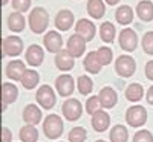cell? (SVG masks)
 <instances>
[{
  "label": "cell",
  "mask_w": 153,
  "mask_h": 142,
  "mask_svg": "<svg viewBox=\"0 0 153 142\" xmlns=\"http://www.w3.org/2000/svg\"><path fill=\"white\" fill-rule=\"evenodd\" d=\"M29 28L34 34H42L49 24V14L45 8H34L29 14Z\"/></svg>",
  "instance_id": "6da1fadb"
},
{
  "label": "cell",
  "mask_w": 153,
  "mask_h": 142,
  "mask_svg": "<svg viewBox=\"0 0 153 142\" xmlns=\"http://www.w3.org/2000/svg\"><path fill=\"white\" fill-rule=\"evenodd\" d=\"M43 132L49 139H58L63 135V121L57 115H49L43 122Z\"/></svg>",
  "instance_id": "7a4b0ae2"
},
{
  "label": "cell",
  "mask_w": 153,
  "mask_h": 142,
  "mask_svg": "<svg viewBox=\"0 0 153 142\" xmlns=\"http://www.w3.org/2000/svg\"><path fill=\"white\" fill-rule=\"evenodd\" d=\"M115 70H117V73L120 76H123V78H129V76H132L136 70V63L129 55H121V57L117 58V61H115Z\"/></svg>",
  "instance_id": "3957f363"
},
{
  "label": "cell",
  "mask_w": 153,
  "mask_h": 142,
  "mask_svg": "<svg viewBox=\"0 0 153 142\" xmlns=\"http://www.w3.org/2000/svg\"><path fill=\"white\" fill-rule=\"evenodd\" d=\"M23 50V41L17 35H9L2 41V54L6 57H17Z\"/></svg>",
  "instance_id": "277c9868"
},
{
  "label": "cell",
  "mask_w": 153,
  "mask_h": 142,
  "mask_svg": "<svg viewBox=\"0 0 153 142\" xmlns=\"http://www.w3.org/2000/svg\"><path fill=\"white\" fill-rule=\"evenodd\" d=\"M126 121L130 127H141L147 121V110L143 106H132L126 112Z\"/></svg>",
  "instance_id": "5b68a950"
},
{
  "label": "cell",
  "mask_w": 153,
  "mask_h": 142,
  "mask_svg": "<svg viewBox=\"0 0 153 142\" xmlns=\"http://www.w3.org/2000/svg\"><path fill=\"white\" fill-rule=\"evenodd\" d=\"M35 99H37V102H38V104H40L43 109H48V110H49V109H52V107L55 106V101H57L52 87L48 86V84L42 86L40 89L37 90Z\"/></svg>",
  "instance_id": "8992f818"
},
{
  "label": "cell",
  "mask_w": 153,
  "mask_h": 142,
  "mask_svg": "<svg viewBox=\"0 0 153 142\" xmlns=\"http://www.w3.org/2000/svg\"><path fill=\"white\" fill-rule=\"evenodd\" d=\"M61 112H63V115H65V118L68 121H76V119L81 118L83 107H81L78 99L71 98V99L65 101V104H63V107H61Z\"/></svg>",
  "instance_id": "52a82bcc"
},
{
  "label": "cell",
  "mask_w": 153,
  "mask_h": 142,
  "mask_svg": "<svg viewBox=\"0 0 153 142\" xmlns=\"http://www.w3.org/2000/svg\"><path fill=\"white\" fill-rule=\"evenodd\" d=\"M68 52L74 57V58H78L84 54L86 50V40L80 35V34H74L69 37L68 40Z\"/></svg>",
  "instance_id": "ba28073f"
},
{
  "label": "cell",
  "mask_w": 153,
  "mask_h": 142,
  "mask_svg": "<svg viewBox=\"0 0 153 142\" xmlns=\"http://www.w3.org/2000/svg\"><path fill=\"white\" fill-rule=\"evenodd\" d=\"M120 44L121 47L126 50V52H132V50L136 49V44H138V35L133 29L130 28H126L121 31L120 34Z\"/></svg>",
  "instance_id": "9c48e42d"
},
{
  "label": "cell",
  "mask_w": 153,
  "mask_h": 142,
  "mask_svg": "<svg viewBox=\"0 0 153 142\" xmlns=\"http://www.w3.org/2000/svg\"><path fill=\"white\" fill-rule=\"evenodd\" d=\"M55 87H57V92L61 96H71L74 93V89H75V83L74 78L71 75H60L58 78L55 80Z\"/></svg>",
  "instance_id": "30bf717a"
},
{
  "label": "cell",
  "mask_w": 153,
  "mask_h": 142,
  "mask_svg": "<svg viewBox=\"0 0 153 142\" xmlns=\"http://www.w3.org/2000/svg\"><path fill=\"white\" fill-rule=\"evenodd\" d=\"M43 44L45 47L52 54H58L63 50V38L58 32L55 31H51L45 35V40H43Z\"/></svg>",
  "instance_id": "8fae6325"
},
{
  "label": "cell",
  "mask_w": 153,
  "mask_h": 142,
  "mask_svg": "<svg viewBox=\"0 0 153 142\" xmlns=\"http://www.w3.org/2000/svg\"><path fill=\"white\" fill-rule=\"evenodd\" d=\"M25 72H26V66H25V63L20 61V60H12L6 66V76L9 80L22 81Z\"/></svg>",
  "instance_id": "7c38bea8"
},
{
  "label": "cell",
  "mask_w": 153,
  "mask_h": 142,
  "mask_svg": "<svg viewBox=\"0 0 153 142\" xmlns=\"http://www.w3.org/2000/svg\"><path fill=\"white\" fill-rule=\"evenodd\" d=\"M19 96V89L12 83H3L2 84V110L5 112L8 104L14 102Z\"/></svg>",
  "instance_id": "4fadbf2b"
},
{
  "label": "cell",
  "mask_w": 153,
  "mask_h": 142,
  "mask_svg": "<svg viewBox=\"0 0 153 142\" xmlns=\"http://www.w3.org/2000/svg\"><path fill=\"white\" fill-rule=\"evenodd\" d=\"M75 32H76V34H80L86 41H91L92 38L95 37V24H94L91 20L81 18V20L76 21Z\"/></svg>",
  "instance_id": "5bb4252c"
},
{
  "label": "cell",
  "mask_w": 153,
  "mask_h": 142,
  "mask_svg": "<svg viewBox=\"0 0 153 142\" xmlns=\"http://www.w3.org/2000/svg\"><path fill=\"white\" fill-rule=\"evenodd\" d=\"M98 98H100L101 106L104 109H113L115 104H117V101H118V95L112 87H103L98 93Z\"/></svg>",
  "instance_id": "9a60e30c"
},
{
  "label": "cell",
  "mask_w": 153,
  "mask_h": 142,
  "mask_svg": "<svg viewBox=\"0 0 153 142\" xmlns=\"http://www.w3.org/2000/svg\"><path fill=\"white\" fill-rule=\"evenodd\" d=\"M74 14L69 9H61L55 17V26L60 31H69L74 24Z\"/></svg>",
  "instance_id": "2e32d148"
},
{
  "label": "cell",
  "mask_w": 153,
  "mask_h": 142,
  "mask_svg": "<svg viewBox=\"0 0 153 142\" xmlns=\"http://www.w3.org/2000/svg\"><path fill=\"white\" fill-rule=\"evenodd\" d=\"M74 64H75V58L68 52V50H61L55 55V66L58 70L63 72H68L71 69H74Z\"/></svg>",
  "instance_id": "e0dca14e"
},
{
  "label": "cell",
  "mask_w": 153,
  "mask_h": 142,
  "mask_svg": "<svg viewBox=\"0 0 153 142\" xmlns=\"http://www.w3.org/2000/svg\"><path fill=\"white\" fill-rule=\"evenodd\" d=\"M109 125H110V116H109V113L100 110L98 113H95L92 116V127H94L95 132L103 133V132H106L109 128Z\"/></svg>",
  "instance_id": "ac0fdd59"
},
{
  "label": "cell",
  "mask_w": 153,
  "mask_h": 142,
  "mask_svg": "<svg viewBox=\"0 0 153 142\" xmlns=\"http://www.w3.org/2000/svg\"><path fill=\"white\" fill-rule=\"evenodd\" d=\"M42 119V110L35 104H28L23 110V121L28 125H37Z\"/></svg>",
  "instance_id": "d6986e66"
},
{
  "label": "cell",
  "mask_w": 153,
  "mask_h": 142,
  "mask_svg": "<svg viewBox=\"0 0 153 142\" xmlns=\"http://www.w3.org/2000/svg\"><path fill=\"white\" fill-rule=\"evenodd\" d=\"M43 57H45V52L38 44H31L26 50V61H28V64H31L34 67L40 66L43 63Z\"/></svg>",
  "instance_id": "ffe728a7"
},
{
  "label": "cell",
  "mask_w": 153,
  "mask_h": 142,
  "mask_svg": "<svg viewBox=\"0 0 153 142\" xmlns=\"http://www.w3.org/2000/svg\"><path fill=\"white\" fill-rule=\"evenodd\" d=\"M26 26V21H25V17L22 16V12L14 11L12 14L8 17V28L12 32H22Z\"/></svg>",
  "instance_id": "44dd1931"
},
{
  "label": "cell",
  "mask_w": 153,
  "mask_h": 142,
  "mask_svg": "<svg viewBox=\"0 0 153 142\" xmlns=\"http://www.w3.org/2000/svg\"><path fill=\"white\" fill-rule=\"evenodd\" d=\"M87 12L94 18H101L106 12V5L103 0H89L87 2Z\"/></svg>",
  "instance_id": "7402d4cb"
},
{
  "label": "cell",
  "mask_w": 153,
  "mask_h": 142,
  "mask_svg": "<svg viewBox=\"0 0 153 142\" xmlns=\"http://www.w3.org/2000/svg\"><path fill=\"white\" fill-rule=\"evenodd\" d=\"M136 12H138V17L141 18V20L150 21L153 18V3L149 2V0H143V2L138 3Z\"/></svg>",
  "instance_id": "603a6c76"
},
{
  "label": "cell",
  "mask_w": 153,
  "mask_h": 142,
  "mask_svg": "<svg viewBox=\"0 0 153 142\" xmlns=\"http://www.w3.org/2000/svg\"><path fill=\"white\" fill-rule=\"evenodd\" d=\"M84 69L89 73H98L101 69V63L97 57V52H89L84 58Z\"/></svg>",
  "instance_id": "cb8c5ba5"
},
{
  "label": "cell",
  "mask_w": 153,
  "mask_h": 142,
  "mask_svg": "<svg viewBox=\"0 0 153 142\" xmlns=\"http://www.w3.org/2000/svg\"><path fill=\"white\" fill-rule=\"evenodd\" d=\"M115 17H117L118 23L121 24H129L132 23L133 20V11L130 6H127V5H123L117 9V12H115Z\"/></svg>",
  "instance_id": "d4e9b609"
},
{
  "label": "cell",
  "mask_w": 153,
  "mask_h": 142,
  "mask_svg": "<svg viewBox=\"0 0 153 142\" xmlns=\"http://www.w3.org/2000/svg\"><path fill=\"white\" fill-rule=\"evenodd\" d=\"M20 141L22 142H37L38 141V130L35 125H25L20 128Z\"/></svg>",
  "instance_id": "484cf974"
},
{
  "label": "cell",
  "mask_w": 153,
  "mask_h": 142,
  "mask_svg": "<svg viewBox=\"0 0 153 142\" xmlns=\"http://www.w3.org/2000/svg\"><path fill=\"white\" fill-rule=\"evenodd\" d=\"M144 95V89L141 84H138V83H133L130 84L129 87L126 89V98L127 101H130V102H136L143 98Z\"/></svg>",
  "instance_id": "4316f807"
},
{
  "label": "cell",
  "mask_w": 153,
  "mask_h": 142,
  "mask_svg": "<svg viewBox=\"0 0 153 142\" xmlns=\"http://www.w3.org/2000/svg\"><path fill=\"white\" fill-rule=\"evenodd\" d=\"M115 26L110 21H104L103 24L100 26V37L104 43H112L115 40Z\"/></svg>",
  "instance_id": "83f0119b"
},
{
  "label": "cell",
  "mask_w": 153,
  "mask_h": 142,
  "mask_svg": "<svg viewBox=\"0 0 153 142\" xmlns=\"http://www.w3.org/2000/svg\"><path fill=\"white\" fill-rule=\"evenodd\" d=\"M109 138H110L112 142H127V139H129V132H127V128L124 125H115L110 130Z\"/></svg>",
  "instance_id": "f1b7e54d"
},
{
  "label": "cell",
  "mask_w": 153,
  "mask_h": 142,
  "mask_svg": "<svg viewBox=\"0 0 153 142\" xmlns=\"http://www.w3.org/2000/svg\"><path fill=\"white\" fill-rule=\"evenodd\" d=\"M38 81H40V75H38L35 70H26V72H25V75H23V78H22L23 87L28 89V90L37 87Z\"/></svg>",
  "instance_id": "f546056e"
},
{
  "label": "cell",
  "mask_w": 153,
  "mask_h": 142,
  "mask_svg": "<svg viewBox=\"0 0 153 142\" xmlns=\"http://www.w3.org/2000/svg\"><path fill=\"white\" fill-rule=\"evenodd\" d=\"M76 87H78V92L81 95H89L94 89V81L86 75H81L78 78V83H76Z\"/></svg>",
  "instance_id": "4dcf8cb0"
},
{
  "label": "cell",
  "mask_w": 153,
  "mask_h": 142,
  "mask_svg": "<svg viewBox=\"0 0 153 142\" xmlns=\"http://www.w3.org/2000/svg\"><path fill=\"white\" fill-rule=\"evenodd\" d=\"M97 57L101 63V66H107V64L112 63L113 60V52H112V49L107 47V46H101L98 50H97Z\"/></svg>",
  "instance_id": "1f68e13d"
},
{
  "label": "cell",
  "mask_w": 153,
  "mask_h": 142,
  "mask_svg": "<svg viewBox=\"0 0 153 142\" xmlns=\"http://www.w3.org/2000/svg\"><path fill=\"white\" fill-rule=\"evenodd\" d=\"M87 133L83 127H74L69 132V142H84Z\"/></svg>",
  "instance_id": "d6a6232c"
},
{
  "label": "cell",
  "mask_w": 153,
  "mask_h": 142,
  "mask_svg": "<svg viewBox=\"0 0 153 142\" xmlns=\"http://www.w3.org/2000/svg\"><path fill=\"white\" fill-rule=\"evenodd\" d=\"M101 102H100V98L98 96H89V99L86 101V110H87V113L89 115H95V113H98L100 110H101Z\"/></svg>",
  "instance_id": "836d02e7"
},
{
  "label": "cell",
  "mask_w": 153,
  "mask_h": 142,
  "mask_svg": "<svg viewBox=\"0 0 153 142\" xmlns=\"http://www.w3.org/2000/svg\"><path fill=\"white\" fill-rule=\"evenodd\" d=\"M143 49L146 50V54L153 55V32L152 31L146 32V35L143 38Z\"/></svg>",
  "instance_id": "e575fe53"
},
{
  "label": "cell",
  "mask_w": 153,
  "mask_h": 142,
  "mask_svg": "<svg viewBox=\"0 0 153 142\" xmlns=\"http://www.w3.org/2000/svg\"><path fill=\"white\" fill-rule=\"evenodd\" d=\"M133 142H153V135L149 130H139L135 133Z\"/></svg>",
  "instance_id": "d590c367"
},
{
  "label": "cell",
  "mask_w": 153,
  "mask_h": 142,
  "mask_svg": "<svg viewBox=\"0 0 153 142\" xmlns=\"http://www.w3.org/2000/svg\"><path fill=\"white\" fill-rule=\"evenodd\" d=\"M31 6V0H12V8L17 12H26Z\"/></svg>",
  "instance_id": "8d00e7d4"
},
{
  "label": "cell",
  "mask_w": 153,
  "mask_h": 142,
  "mask_svg": "<svg viewBox=\"0 0 153 142\" xmlns=\"http://www.w3.org/2000/svg\"><path fill=\"white\" fill-rule=\"evenodd\" d=\"M12 139V133L8 127H3L2 128V142H11Z\"/></svg>",
  "instance_id": "74e56055"
},
{
  "label": "cell",
  "mask_w": 153,
  "mask_h": 142,
  "mask_svg": "<svg viewBox=\"0 0 153 142\" xmlns=\"http://www.w3.org/2000/svg\"><path fill=\"white\" fill-rule=\"evenodd\" d=\"M146 76L153 81V61H149L146 64Z\"/></svg>",
  "instance_id": "f35d334b"
},
{
  "label": "cell",
  "mask_w": 153,
  "mask_h": 142,
  "mask_svg": "<svg viewBox=\"0 0 153 142\" xmlns=\"http://www.w3.org/2000/svg\"><path fill=\"white\" fill-rule=\"evenodd\" d=\"M147 102L150 106H153V86L147 90Z\"/></svg>",
  "instance_id": "ab89813d"
},
{
  "label": "cell",
  "mask_w": 153,
  "mask_h": 142,
  "mask_svg": "<svg viewBox=\"0 0 153 142\" xmlns=\"http://www.w3.org/2000/svg\"><path fill=\"white\" fill-rule=\"evenodd\" d=\"M120 2V0H106V3L107 5H110V6H113V5H117Z\"/></svg>",
  "instance_id": "60d3db41"
},
{
  "label": "cell",
  "mask_w": 153,
  "mask_h": 142,
  "mask_svg": "<svg viewBox=\"0 0 153 142\" xmlns=\"http://www.w3.org/2000/svg\"><path fill=\"white\" fill-rule=\"evenodd\" d=\"M6 3H8V0H2V6H3V5H6Z\"/></svg>",
  "instance_id": "b9f144b4"
},
{
  "label": "cell",
  "mask_w": 153,
  "mask_h": 142,
  "mask_svg": "<svg viewBox=\"0 0 153 142\" xmlns=\"http://www.w3.org/2000/svg\"><path fill=\"white\" fill-rule=\"evenodd\" d=\"M95 142H104L103 139H98V141H95Z\"/></svg>",
  "instance_id": "7bdbcfd3"
}]
</instances>
